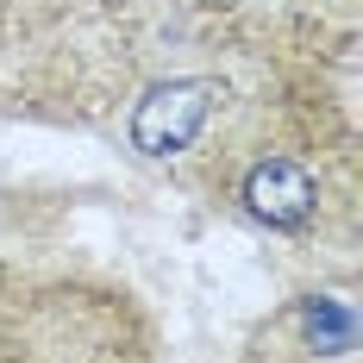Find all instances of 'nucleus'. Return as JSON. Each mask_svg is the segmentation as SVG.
<instances>
[{
    "label": "nucleus",
    "mask_w": 363,
    "mask_h": 363,
    "mask_svg": "<svg viewBox=\"0 0 363 363\" xmlns=\"http://www.w3.org/2000/svg\"><path fill=\"white\" fill-rule=\"evenodd\" d=\"M313 201H320L313 176H307L301 163H289V157H263L251 176H245V207H251L263 225H276V232L307 225V219H313Z\"/></svg>",
    "instance_id": "nucleus-2"
},
{
    "label": "nucleus",
    "mask_w": 363,
    "mask_h": 363,
    "mask_svg": "<svg viewBox=\"0 0 363 363\" xmlns=\"http://www.w3.org/2000/svg\"><path fill=\"white\" fill-rule=\"evenodd\" d=\"M219 107V82L207 75H169V82H157L145 88V101L132 107V150L138 157H176L201 138V125L213 119Z\"/></svg>",
    "instance_id": "nucleus-1"
}]
</instances>
